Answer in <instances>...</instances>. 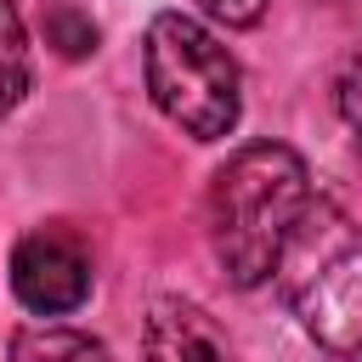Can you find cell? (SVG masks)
Masks as SVG:
<instances>
[{
    "instance_id": "obj_1",
    "label": "cell",
    "mask_w": 362,
    "mask_h": 362,
    "mask_svg": "<svg viewBox=\"0 0 362 362\" xmlns=\"http://www.w3.org/2000/svg\"><path fill=\"white\" fill-rule=\"evenodd\" d=\"M311 198L305 158L283 141H249L209 175V249L232 288H260L277 272L283 238Z\"/></svg>"
},
{
    "instance_id": "obj_2",
    "label": "cell",
    "mask_w": 362,
    "mask_h": 362,
    "mask_svg": "<svg viewBox=\"0 0 362 362\" xmlns=\"http://www.w3.org/2000/svg\"><path fill=\"white\" fill-rule=\"evenodd\" d=\"M272 277L288 311L300 317V328L322 351L334 356L362 351V232L334 198H317V192L305 198Z\"/></svg>"
},
{
    "instance_id": "obj_3",
    "label": "cell",
    "mask_w": 362,
    "mask_h": 362,
    "mask_svg": "<svg viewBox=\"0 0 362 362\" xmlns=\"http://www.w3.org/2000/svg\"><path fill=\"white\" fill-rule=\"evenodd\" d=\"M141 74L147 96L170 124H181L192 141L232 136L243 113V74L238 57L187 11H158L141 40Z\"/></svg>"
},
{
    "instance_id": "obj_4",
    "label": "cell",
    "mask_w": 362,
    "mask_h": 362,
    "mask_svg": "<svg viewBox=\"0 0 362 362\" xmlns=\"http://www.w3.org/2000/svg\"><path fill=\"white\" fill-rule=\"evenodd\" d=\"M90 255L74 232L62 226H45V232H28L17 249H11V294L34 311V317H68L90 300Z\"/></svg>"
},
{
    "instance_id": "obj_5",
    "label": "cell",
    "mask_w": 362,
    "mask_h": 362,
    "mask_svg": "<svg viewBox=\"0 0 362 362\" xmlns=\"http://www.w3.org/2000/svg\"><path fill=\"white\" fill-rule=\"evenodd\" d=\"M141 362H226L221 328L192 305V300H153L147 328H141Z\"/></svg>"
},
{
    "instance_id": "obj_6",
    "label": "cell",
    "mask_w": 362,
    "mask_h": 362,
    "mask_svg": "<svg viewBox=\"0 0 362 362\" xmlns=\"http://www.w3.org/2000/svg\"><path fill=\"white\" fill-rule=\"evenodd\" d=\"M6 362H113L102 339L79 328H23L6 351Z\"/></svg>"
},
{
    "instance_id": "obj_7",
    "label": "cell",
    "mask_w": 362,
    "mask_h": 362,
    "mask_svg": "<svg viewBox=\"0 0 362 362\" xmlns=\"http://www.w3.org/2000/svg\"><path fill=\"white\" fill-rule=\"evenodd\" d=\"M34 90V57H28V28L11 0H0V113H11Z\"/></svg>"
},
{
    "instance_id": "obj_8",
    "label": "cell",
    "mask_w": 362,
    "mask_h": 362,
    "mask_svg": "<svg viewBox=\"0 0 362 362\" xmlns=\"http://www.w3.org/2000/svg\"><path fill=\"white\" fill-rule=\"evenodd\" d=\"M45 40H51L62 57H85V51H96V23H90L74 0H51V6H45Z\"/></svg>"
},
{
    "instance_id": "obj_9",
    "label": "cell",
    "mask_w": 362,
    "mask_h": 362,
    "mask_svg": "<svg viewBox=\"0 0 362 362\" xmlns=\"http://www.w3.org/2000/svg\"><path fill=\"white\" fill-rule=\"evenodd\" d=\"M198 11H209L226 28H255L266 17V0H198Z\"/></svg>"
}]
</instances>
